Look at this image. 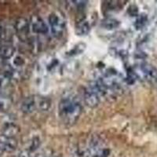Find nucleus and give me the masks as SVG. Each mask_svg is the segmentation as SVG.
Here are the masks:
<instances>
[{"instance_id": "nucleus-1", "label": "nucleus", "mask_w": 157, "mask_h": 157, "mask_svg": "<svg viewBox=\"0 0 157 157\" xmlns=\"http://www.w3.org/2000/svg\"><path fill=\"white\" fill-rule=\"evenodd\" d=\"M82 108L80 104L73 98H64L59 105V114L64 120L74 121L80 115Z\"/></svg>"}, {"instance_id": "nucleus-2", "label": "nucleus", "mask_w": 157, "mask_h": 157, "mask_svg": "<svg viewBox=\"0 0 157 157\" xmlns=\"http://www.w3.org/2000/svg\"><path fill=\"white\" fill-rule=\"evenodd\" d=\"M49 25L52 35L56 38L61 37L65 29V21L57 13H52L49 16Z\"/></svg>"}, {"instance_id": "nucleus-3", "label": "nucleus", "mask_w": 157, "mask_h": 157, "mask_svg": "<svg viewBox=\"0 0 157 157\" xmlns=\"http://www.w3.org/2000/svg\"><path fill=\"white\" fill-rule=\"evenodd\" d=\"M30 29L36 34L44 35L48 32V27L44 21L39 16H33L30 21Z\"/></svg>"}, {"instance_id": "nucleus-4", "label": "nucleus", "mask_w": 157, "mask_h": 157, "mask_svg": "<svg viewBox=\"0 0 157 157\" xmlns=\"http://www.w3.org/2000/svg\"><path fill=\"white\" fill-rule=\"evenodd\" d=\"M14 30L21 39H25L30 30V22L25 17L17 18L14 24Z\"/></svg>"}, {"instance_id": "nucleus-5", "label": "nucleus", "mask_w": 157, "mask_h": 157, "mask_svg": "<svg viewBox=\"0 0 157 157\" xmlns=\"http://www.w3.org/2000/svg\"><path fill=\"white\" fill-rule=\"evenodd\" d=\"M84 101L86 105L90 108H94L100 102V95L89 86L84 93Z\"/></svg>"}, {"instance_id": "nucleus-6", "label": "nucleus", "mask_w": 157, "mask_h": 157, "mask_svg": "<svg viewBox=\"0 0 157 157\" xmlns=\"http://www.w3.org/2000/svg\"><path fill=\"white\" fill-rule=\"evenodd\" d=\"M17 146V141L14 137L2 136L0 137V152H10L14 151Z\"/></svg>"}, {"instance_id": "nucleus-7", "label": "nucleus", "mask_w": 157, "mask_h": 157, "mask_svg": "<svg viewBox=\"0 0 157 157\" xmlns=\"http://www.w3.org/2000/svg\"><path fill=\"white\" fill-rule=\"evenodd\" d=\"M36 107V100L34 97H28L21 104V110L25 114H30L33 113Z\"/></svg>"}, {"instance_id": "nucleus-8", "label": "nucleus", "mask_w": 157, "mask_h": 157, "mask_svg": "<svg viewBox=\"0 0 157 157\" xmlns=\"http://www.w3.org/2000/svg\"><path fill=\"white\" fill-rule=\"evenodd\" d=\"M141 72V75L146 79H152L157 78V71L153 67L148 65V64H143L141 65L138 69Z\"/></svg>"}, {"instance_id": "nucleus-9", "label": "nucleus", "mask_w": 157, "mask_h": 157, "mask_svg": "<svg viewBox=\"0 0 157 157\" xmlns=\"http://www.w3.org/2000/svg\"><path fill=\"white\" fill-rule=\"evenodd\" d=\"M90 31V25L86 20H81L75 25V33L79 36H86Z\"/></svg>"}, {"instance_id": "nucleus-10", "label": "nucleus", "mask_w": 157, "mask_h": 157, "mask_svg": "<svg viewBox=\"0 0 157 157\" xmlns=\"http://www.w3.org/2000/svg\"><path fill=\"white\" fill-rule=\"evenodd\" d=\"M15 48L11 45H4L0 47V59L9 60L14 55Z\"/></svg>"}, {"instance_id": "nucleus-11", "label": "nucleus", "mask_w": 157, "mask_h": 157, "mask_svg": "<svg viewBox=\"0 0 157 157\" xmlns=\"http://www.w3.org/2000/svg\"><path fill=\"white\" fill-rule=\"evenodd\" d=\"M101 27L106 30H113L120 26V21L113 18H106L101 22Z\"/></svg>"}, {"instance_id": "nucleus-12", "label": "nucleus", "mask_w": 157, "mask_h": 157, "mask_svg": "<svg viewBox=\"0 0 157 157\" xmlns=\"http://www.w3.org/2000/svg\"><path fill=\"white\" fill-rule=\"evenodd\" d=\"M36 105L40 110L45 112V111H48L50 109L51 102H50V99H48L47 98L42 97V98H39L38 101H36Z\"/></svg>"}, {"instance_id": "nucleus-13", "label": "nucleus", "mask_w": 157, "mask_h": 157, "mask_svg": "<svg viewBox=\"0 0 157 157\" xmlns=\"http://www.w3.org/2000/svg\"><path fill=\"white\" fill-rule=\"evenodd\" d=\"M18 132H19V128L14 124H9L4 128L3 130L4 136L10 137H13V136L16 135Z\"/></svg>"}, {"instance_id": "nucleus-14", "label": "nucleus", "mask_w": 157, "mask_h": 157, "mask_svg": "<svg viewBox=\"0 0 157 157\" xmlns=\"http://www.w3.org/2000/svg\"><path fill=\"white\" fill-rule=\"evenodd\" d=\"M10 36V32L7 25L2 22H0V40L2 41L7 40Z\"/></svg>"}, {"instance_id": "nucleus-15", "label": "nucleus", "mask_w": 157, "mask_h": 157, "mask_svg": "<svg viewBox=\"0 0 157 157\" xmlns=\"http://www.w3.org/2000/svg\"><path fill=\"white\" fill-rule=\"evenodd\" d=\"M12 78L6 72L0 74V90L8 87L10 84Z\"/></svg>"}, {"instance_id": "nucleus-16", "label": "nucleus", "mask_w": 157, "mask_h": 157, "mask_svg": "<svg viewBox=\"0 0 157 157\" xmlns=\"http://www.w3.org/2000/svg\"><path fill=\"white\" fill-rule=\"evenodd\" d=\"M10 106V101L7 97H5L3 94L0 97V109L2 111L7 110Z\"/></svg>"}, {"instance_id": "nucleus-17", "label": "nucleus", "mask_w": 157, "mask_h": 157, "mask_svg": "<svg viewBox=\"0 0 157 157\" xmlns=\"http://www.w3.org/2000/svg\"><path fill=\"white\" fill-rule=\"evenodd\" d=\"M84 49H85V45L78 44L69 52V55L74 56V55H77V54H81V53L84 50Z\"/></svg>"}, {"instance_id": "nucleus-18", "label": "nucleus", "mask_w": 157, "mask_h": 157, "mask_svg": "<svg viewBox=\"0 0 157 157\" xmlns=\"http://www.w3.org/2000/svg\"><path fill=\"white\" fill-rule=\"evenodd\" d=\"M146 20H147V17L145 16V15H141L136 20L135 27L137 28V29L142 28L143 26L145 25V22H146Z\"/></svg>"}, {"instance_id": "nucleus-19", "label": "nucleus", "mask_w": 157, "mask_h": 157, "mask_svg": "<svg viewBox=\"0 0 157 157\" xmlns=\"http://www.w3.org/2000/svg\"><path fill=\"white\" fill-rule=\"evenodd\" d=\"M24 64H25L24 59L21 57H20V56H17V57H14L13 61V67H12L14 69H16L17 68L21 67Z\"/></svg>"}, {"instance_id": "nucleus-20", "label": "nucleus", "mask_w": 157, "mask_h": 157, "mask_svg": "<svg viewBox=\"0 0 157 157\" xmlns=\"http://www.w3.org/2000/svg\"><path fill=\"white\" fill-rule=\"evenodd\" d=\"M39 140L38 138H34L32 140V145H31V149L32 151H35L36 149H37L38 147H39Z\"/></svg>"}, {"instance_id": "nucleus-21", "label": "nucleus", "mask_w": 157, "mask_h": 157, "mask_svg": "<svg viewBox=\"0 0 157 157\" xmlns=\"http://www.w3.org/2000/svg\"><path fill=\"white\" fill-rule=\"evenodd\" d=\"M2 92H1V90H0V97L2 96Z\"/></svg>"}, {"instance_id": "nucleus-22", "label": "nucleus", "mask_w": 157, "mask_h": 157, "mask_svg": "<svg viewBox=\"0 0 157 157\" xmlns=\"http://www.w3.org/2000/svg\"><path fill=\"white\" fill-rule=\"evenodd\" d=\"M0 47H1V45H0Z\"/></svg>"}]
</instances>
